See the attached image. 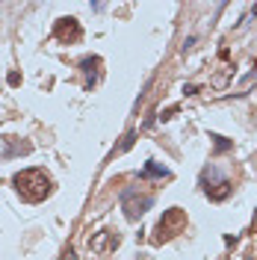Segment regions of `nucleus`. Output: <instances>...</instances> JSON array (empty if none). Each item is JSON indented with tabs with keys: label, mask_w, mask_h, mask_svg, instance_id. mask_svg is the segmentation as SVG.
<instances>
[{
	"label": "nucleus",
	"mask_w": 257,
	"mask_h": 260,
	"mask_svg": "<svg viewBox=\"0 0 257 260\" xmlns=\"http://www.w3.org/2000/svg\"><path fill=\"white\" fill-rule=\"evenodd\" d=\"M12 186H15V192L24 198V201H45L50 195V175L45 169H24V172H18L15 178H12Z\"/></svg>",
	"instance_id": "1"
},
{
	"label": "nucleus",
	"mask_w": 257,
	"mask_h": 260,
	"mask_svg": "<svg viewBox=\"0 0 257 260\" xmlns=\"http://www.w3.org/2000/svg\"><path fill=\"white\" fill-rule=\"evenodd\" d=\"M201 186H204V195H207L210 201H225L228 195L234 192V183L228 175H222L216 166H207L204 172H201Z\"/></svg>",
	"instance_id": "2"
},
{
	"label": "nucleus",
	"mask_w": 257,
	"mask_h": 260,
	"mask_svg": "<svg viewBox=\"0 0 257 260\" xmlns=\"http://www.w3.org/2000/svg\"><path fill=\"white\" fill-rule=\"evenodd\" d=\"M183 222H186V216H183V210L180 207H172V210L166 213L160 219V225H157V231H160V240H169V237H175L177 231L183 228Z\"/></svg>",
	"instance_id": "3"
},
{
	"label": "nucleus",
	"mask_w": 257,
	"mask_h": 260,
	"mask_svg": "<svg viewBox=\"0 0 257 260\" xmlns=\"http://www.w3.org/2000/svg\"><path fill=\"white\" fill-rule=\"evenodd\" d=\"M121 204H124V210H127L130 219H139V216H142V213L154 204V198H151V195L136 198V192H133V189H127V192H124V198H121Z\"/></svg>",
	"instance_id": "4"
},
{
	"label": "nucleus",
	"mask_w": 257,
	"mask_h": 260,
	"mask_svg": "<svg viewBox=\"0 0 257 260\" xmlns=\"http://www.w3.org/2000/svg\"><path fill=\"white\" fill-rule=\"evenodd\" d=\"M53 36L59 42H77L83 36V30H80V24H77V18H59L56 27H53Z\"/></svg>",
	"instance_id": "5"
},
{
	"label": "nucleus",
	"mask_w": 257,
	"mask_h": 260,
	"mask_svg": "<svg viewBox=\"0 0 257 260\" xmlns=\"http://www.w3.org/2000/svg\"><path fill=\"white\" fill-rule=\"evenodd\" d=\"M139 178H142V180H148V178H160V180H163V178H169V169L151 160V162H148V166L142 169V175H139Z\"/></svg>",
	"instance_id": "6"
},
{
	"label": "nucleus",
	"mask_w": 257,
	"mask_h": 260,
	"mask_svg": "<svg viewBox=\"0 0 257 260\" xmlns=\"http://www.w3.org/2000/svg\"><path fill=\"white\" fill-rule=\"evenodd\" d=\"M213 139H216V151H228L231 148V142H228L225 136H213Z\"/></svg>",
	"instance_id": "7"
},
{
	"label": "nucleus",
	"mask_w": 257,
	"mask_h": 260,
	"mask_svg": "<svg viewBox=\"0 0 257 260\" xmlns=\"http://www.w3.org/2000/svg\"><path fill=\"white\" fill-rule=\"evenodd\" d=\"M62 260H74V251L68 248V251H65V254H62Z\"/></svg>",
	"instance_id": "8"
}]
</instances>
